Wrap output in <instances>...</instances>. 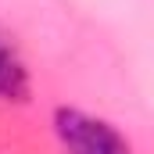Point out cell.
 <instances>
[{"instance_id": "6da1fadb", "label": "cell", "mask_w": 154, "mask_h": 154, "mask_svg": "<svg viewBox=\"0 0 154 154\" xmlns=\"http://www.w3.org/2000/svg\"><path fill=\"white\" fill-rule=\"evenodd\" d=\"M54 129H57V140L68 154H133L129 140L111 122L86 115L79 108H57L54 111Z\"/></svg>"}, {"instance_id": "7a4b0ae2", "label": "cell", "mask_w": 154, "mask_h": 154, "mask_svg": "<svg viewBox=\"0 0 154 154\" xmlns=\"http://www.w3.org/2000/svg\"><path fill=\"white\" fill-rule=\"evenodd\" d=\"M29 93V72L14 47L0 36V100H25Z\"/></svg>"}]
</instances>
